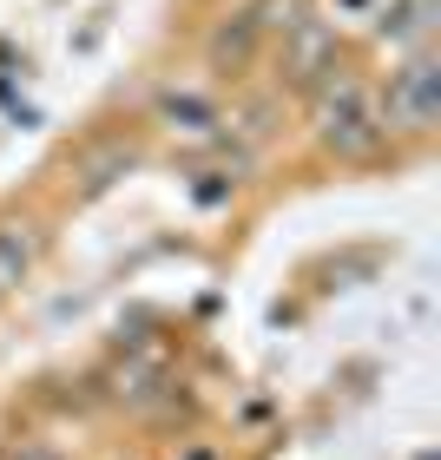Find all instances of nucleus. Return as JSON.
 <instances>
[{
    "instance_id": "obj_9",
    "label": "nucleus",
    "mask_w": 441,
    "mask_h": 460,
    "mask_svg": "<svg viewBox=\"0 0 441 460\" xmlns=\"http://www.w3.org/2000/svg\"><path fill=\"white\" fill-rule=\"evenodd\" d=\"M14 460H59V454H47V447H27V454H14Z\"/></svg>"
},
{
    "instance_id": "obj_4",
    "label": "nucleus",
    "mask_w": 441,
    "mask_h": 460,
    "mask_svg": "<svg viewBox=\"0 0 441 460\" xmlns=\"http://www.w3.org/2000/svg\"><path fill=\"white\" fill-rule=\"evenodd\" d=\"M441 27V0H389L382 20H375V33L389 40L395 53H422Z\"/></svg>"
},
{
    "instance_id": "obj_6",
    "label": "nucleus",
    "mask_w": 441,
    "mask_h": 460,
    "mask_svg": "<svg viewBox=\"0 0 441 460\" xmlns=\"http://www.w3.org/2000/svg\"><path fill=\"white\" fill-rule=\"evenodd\" d=\"M33 257H40V230L27 217H7L0 224V296L20 289V277L33 270Z\"/></svg>"
},
{
    "instance_id": "obj_10",
    "label": "nucleus",
    "mask_w": 441,
    "mask_h": 460,
    "mask_svg": "<svg viewBox=\"0 0 441 460\" xmlns=\"http://www.w3.org/2000/svg\"><path fill=\"white\" fill-rule=\"evenodd\" d=\"M184 460H212V454H184Z\"/></svg>"
},
{
    "instance_id": "obj_5",
    "label": "nucleus",
    "mask_w": 441,
    "mask_h": 460,
    "mask_svg": "<svg viewBox=\"0 0 441 460\" xmlns=\"http://www.w3.org/2000/svg\"><path fill=\"white\" fill-rule=\"evenodd\" d=\"M257 13H230L224 20V27L212 33V40H204V59H212V73H238V66H250V53H257Z\"/></svg>"
},
{
    "instance_id": "obj_8",
    "label": "nucleus",
    "mask_w": 441,
    "mask_h": 460,
    "mask_svg": "<svg viewBox=\"0 0 441 460\" xmlns=\"http://www.w3.org/2000/svg\"><path fill=\"white\" fill-rule=\"evenodd\" d=\"M382 7H389V0H329V27H336V33H343V27H356V33H375Z\"/></svg>"
},
{
    "instance_id": "obj_2",
    "label": "nucleus",
    "mask_w": 441,
    "mask_h": 460,
    "mask_svg": "<svg viewBox=\"0 0 441 460\" xmlns=\"http://www.w3.org/2000/svg\"><path fill=\"white\" fill-rule=\"evenodd\" d=\"M375 119H382V132H402V138L435 132V119H441V59H435V47L402 53V66L389 73L382 99H375Z\"/></svg>"
},
{
    "instance_id": "obj_3",
    "label": "nucleus",
    "mask_w": 441,
    "mask_h": 460,
    "mask_svg": "<svg viewBox=\"0 0 441 460\" xmlns=\"http://www.w3.org/2000/svg\"><path fill=\"white\" fill-rule=\"evenodd\" d=\"M336 66V27L329 20H297V27L284 33V79L290 86H317V79Z\"/></svg>"
},
{
    "instance_id": "obj_7",
    "label": "nucleus",
    "mask_w": 441,
    "mask_h": 460,
    "mask_svg": "<svg viewBox=\"0 0 441 460\" xmlns=\"http://www.w3.org/2000/svg\"><path fill=\"white\" fill-rule=\"evenodd\" d=\"M250 13H257V33H290L297 20H310V0H250Z\"/></svg>"
},
{
    "instance_id": "obj_1",
    "label": "nucleus",
    "mask_w": 441,
    "mask_h": 460,
    "mask_svg": "<svg viewBox=\"0 0 441 460\" xmlns=\"http://www.w3.org/2000/svg\"><path fill=\"white\" fill-rule=\"evenodd\" d=\"M310 138L343 164H363V158L382 152L389 132H382V119H375V93L349 66H329L317 86H310Z\"/></svg>"
}]
</instances>
